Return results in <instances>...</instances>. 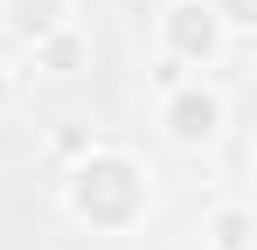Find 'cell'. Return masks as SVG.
<instances>
[{"label": "cell", "mask_w": 257, "mask_h": 250, "mask_svg": "<svg viewBox=\"0 0 257 250\" xmlns=\"http://www.w3.org/2000/svg\"><path fill=\"white\" fill-rule=\"evenodd\" d=\"M139 202H146V174H139L125 153H90V160L70 174V208H77L84 222H97V229L132 222Z\"/></svg>", "instance_id": "6da1fadb"}, {"label": "cell", "mask_w": 257, "mask_h": 250, "mask_svg": "<svg viewBox=\"0 0 257 250\" xmlns=\"http://www.w3.org/2000/svg\"><path fill=\"white\" fill-rule=\"evenodd\" d=\"M160 42H167L181 63H209L215 49H222V14L202 7V0H181V7H167V21H160Z\"/></svg>", "instance_id": "7a4b0ae2"}, {"label": "cell", "mask_w": 257, "mask_h": 250, "mask_svg": "<svg viewBox=\"0 0 257 250\" xmlns=\"http://www.w3.org/2000/svg\"><path fill=\"white\" fill-rule=\"evenodd\" d=\"M167 132L181 139V146H209L215 132H222V97L202 90V83L174 90V97H167Z\"/></svg>", "instance_id": "3957f363"}, {"label": "cell", "mask_w": 257, "mask_h": 250, "mask_svg": "<svg viewBox=\"0 0 257 250\" xmlns=\"http://www.w3.org/2000/svg\"><path fill=\"white\" fill-rule=\"evenodd\" d=\"M215 250H250V215L243 208H222L215 215Z\"/></svg>", "instance_id": "277c9868"}, {"label": "cell", "mask_w": 257, "mask_h": 250, "mask_svg": "<svg viewBox=\"0 0 257 250\" xmlns=\"http://www.w3.org/2000/svg\"><path fill=\"white\" fill-rule=\"evenodd\" d=\"M222 21H257V0H215Z\"/></svg>", "instance_id": "5b68a950"}, {"label": "cell", "mask_w": 257, "mask_h": 250, "mask_svg": "<svg viewBox=\"0 0 257 250\" xmlns=\"http://www.w3.org/2000/svg\"><path fill=\"white\" fill-rule=\"evenodd\" d=\"M7 90H14V83H7V63H0V104H7Z\"/></svg>", "instance_id": "8992f818"}]
</instances>
